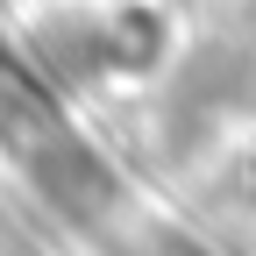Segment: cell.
<instances>
[{
  "label": "cell",
  "instance_id": "6da1fadb",
  "mask_svg": "<svg viewBox=\"0 0 256 256\" xmlns=\"http://www.w3.org/2000/svg\"><path fill=\"white\" fill-rule=\"evenodd\" d=\"M28 150V185L43 192V200L64 214V220H100V214H114V200H121V178H114V164L92 142H78L72 128H43V136H28L22 142Z\"/></svg>",
  "mask_w": 256,
  "mask_h": 256
},
{
  "label": "cell",
  "instance_id": "7a4b0ae2",
  "mask_svg": "<svg viewBox=\"0 0 256 256\" xmlns=\"http://www.w3.org/2000/svg\"><path fill=\"white\" fill-rule=\"evenodd\" d=\"M0 256H36V249H28V242H8V235H0Z\"/></svg>",
  "mask_w": 256,
  "mask_h": 256
}]
</instances>
